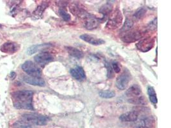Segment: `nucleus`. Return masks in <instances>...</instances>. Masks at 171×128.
I'll return each mask as SVG.
<instances>
[{"label":"nucleus","mask_w":171,"mask_h":128,"mask_svg":"<svg viewBox=\"0 0 171 128\" xmlns=\"http://www.w3.org/2000/svg\"><path fill=\"white\" fill-rule=\"evenodd\" d=\"M33 92L30 90H20L12 93L14 107L17 109L33 110Z\"/></svg>","instance_id":"obj_1"},{"label":"nucleus","mask_w":171,"mask_h":128,"mask_svg":"<svg viewBox=\"0 0 171 128\" xmlns=\"http://www.w3.org/2000/svg\"><path fill=\"white\" fill-rule=\"evenodd\" d=\"M21 118L22 121L35 126H44L49 121V118L47 116L34 113L23 114Z\"/></svg>","instance_id":"obj_2"},{"label":"nucleus","mask_w":171,"mask_h":128,"mask_svg":"<svg viewBox=\"0 0 171 128\" xmlns=\"http://www.w3.org/2000/svg\"><path fill=\"white\" fill-rule=\"evenodd\" d=\"M123 16L120 10L116 9L111 12L106 25V28L108 29H116L122 24Z\"/></svg>","instance_id":"obj_3"},{"label":"nucleus","mask_w":171,"mask_h":128,"mask_svg":"<svg viewBox=\"0 0 171 128\" xmlns=\"http://www.w3.org/2000/svg\"><path fill=\"white\" fill-rule=\"evenodd\" d=\"M146 34V31L142 29H133L124 33L121 39L123 42L126 43H131L136 42L142 38Z\"/></svg>","instance_id":"obj_4"},{"label":"nucleus","mask_w":171,"mask_h":128,"mask_svg":"<svg viewBox=\"0 0 171 128\" xmlns=\"http://www.w3.org/2000/svg\"><path fill=\"white\" fill-rule=\"evenodd\" d=\"M22 69L29 76L40 77L42 74L41 69L32 61L25 62L22 65Z\"/></svg>","instance_id":"obj_5"},{"label":"nucleus","mask_w":171,"mask_h":128,"mask_svg":"<svg viewBox=\"0 0 171 128\" xmlns=\"http://www.w3.org/2000/svg\"><path fill=\"white\" fill-rule=\"evenodd\" d=\"M131 79V74L128 71H124L116 80V86L118 89L123 90L128 87Z\"/></svg>","instance_id":"obj_6"},{"label":"nucleus","mask_w":171,"mask_h":128,"mask_svg":"<svg viewBox=\"0 0 171 128\" xmlns=\"http://www.w3.org/2000/svg\"><path fill=\"white\" fill-rule=\"evenodd\" d=\"M155 39L152 37H147L146 39L141 40L136 44L137 48L142 52H147L151 50L154 45Z\"/></svg>","instance_id":"obj_7"},{"label":"nucleus","mask_w":171,"mask_h":128,"mask_svg":"<svg viewBox=\"0 0 171 128\" xmlns=\"http://www.w3.org/2000/svg\"><path fill=\"white\" fill-rule=\"evenodd\" d=\"M35 62L41 66H44L53 60V57L48 52H42L34 57Z\"/></svg>","instance_id":"obj_8"},{"label":"nucleus","mask_w":171,"mask_h":128,"mask_svg":"<svg viewBox=\"0 0 171 128\" xmlns=\"http://www.w3.org/2000/svg\"><path fill=\"white\" fill-rule=\"evenodd\" d=\"M81 19L83 20L84 26L88 29H95L99 25L98 19L88 12Z\"/></svg>","instance_id":"obj_9"},{"label":"nucleus","mask_w":171,"mask_h":128,"mask_svg":"<svg viewBox=\"0 0 171 128\" xmlns=\"http://www.w3.org/2000/svg\"><path fill=\"white\" fill-rule=\"evenodd\" d=\"M19 48L20 46L18 44L8 42L4 43L2 45L1 48H0V50L5 52V53L13 54L14 52H17L19 49Z\"/></svg>","instance_id":"obj_10"},{"label":"nucleus","mask_w":171,"mask_h":128,"mask_svg":"<svg viewBox=\"0 0 171 128\" xmlns=\"http://www.w3.org/2000/svg\"><path fill=\"white\" fill-rule=\"evenodd\" d=\"M80 39L87 43L94 45V46H100V45H103L105 43V41L102 39L98 38V37L88 34H83L80 35Z\"/></svg>","instance_id":"obj_11"},{"label":"nucleus","mask_w":171,"mask_h":128,"mask_svg":"<svg viewBox=\"0 0 171 128\" xmlns=\"http://www.w3.org/2000/svg\"><path fill=\"white\" fill-rule=\"evenodd\" d=\"M71 76L77 81H84L86 78V74L84 69L80 66H76L70 71Z\"/></svg>","instance_id":"obj_12"},{"label":"nucleus","mask_w":171,"mask_h":128,"mask_svg":"<svg viewBox=\"0 0 171 128\" xmlns=\"http://www.w3.org/2000/svg\"><path fill=\"white\" fill-rule=\"evenodd\" d=\"M23 80L26 83L33 86L44 87L46 85V83L44 80L40 77H32L26 76L23 77Z\"/></svg>","instance_id":"obj_13"},{"label":"nucleus","mask_w":171,"mask_h":128,"mask_svg":"<svg viewBox=\"0 0 171 128\" xmlns=\"http://www.w3.org/2000/svg\"><path fill=\"white\" fill-rule=\"evenodd\" d=\"M138 118V113L135 111H129L121 115L119 119L122 122H135Z\"/></svg>","instance_id":"obj_14"},{"label":"nucleus","mask_w":171,"mask_h":128,"mask_svg":"<svg viewBox=\"0 0 171 128\" xmlns=\"http://www.w3.org/2000/svg\"><path fill=\"white\" fill-rule=\"evenodd\" d=\"M142 94V89L138 85H133L126 92V95L130 98H133L140 96Z\"/></svg>","instance_id":"obj_15"},{"label":"nucleus","mask_w":171,"mask_h":128,"mask_svg":"<svg viewBox=\"0 0 171 128\" xmlns=\"http://www.w3.org/2000/svg\"><path fill=\"white\" fill-rule=\"evenodd\" d=\"M65 49L67 51H68L69 55L74 58L80 59L84 56V52L76 48H73L71 46H67L65 47Z\"/></svg>","instance_id":"obj_16"},{"label":"nucleus","mask_w":171,"mask_h":128,"mask_svg":"<svg viewBox=\"0 0 171 128\" xmlns=\"http://www.w3.org/2000/svg\"><path fill=\"white\" fill-rule=\"evenodd\" d=\"M111 10H112V5L109 3H107L101 7L99 11L103 15V19L108 16L110 13L111 12Z\"/></svg>","instance_id":"obj_17"},{"label":"nucleus","mask_w":171,"mask_h":128,"mask_svg":"<svg viewBox=\"0 0 171 128\" xmlns=\"http://www.w3.org/2000/svg\"><path fill=\"white\" fill-rule=\"evenodd\" d=\"M128 101L131 104L137 105H146L147 103L146 99L144 96H138L137 97H133V98H130Z\"/></svg>","instance_id":"obj_18"},{"label":"nucleus","mask_w":171,"mask_h":128,"mask_svg":"<svg viewBox=\"0 0 171 128\" xmlns=\"http://www.w3.org/2000/svg\"><path fill=\"white\" fill-rule=\"evenodd\" d=\"M49 44H39V45H33V46L29 47L28 50H27V53L29 55H32L34 53H35L36 52L38 51L42 48H44V47L49 46Z\"/></svg>","instance_id":"obj_19"},{"label":"nucleus","mask_w":171,"mask_h":128,"mask_svg":"<svg viewBox=\"0 0 171 128\" xmlns=\"http://www.w3.org/2000/svg\"><path fill=\"white\" fill-rule=\"evenodd\" d=\"M99 95L102 97V98L105 99H110L112 98V97L115 96V92L112 91V90H102V91L99 92Z\"/></svg>","instance_id":"obj_20"},{"label":"nucleus","mask_w":171,"mask_h":128,"mask_svg":"<svg viewBox=\"0 0 171 128\" xmlns=\"http://www.w3.org/2000/svg\"><path fill=\"white\" fill-rule=\"evenodd\" d=\"M133 24H134V22L131 19H129V18H126L124 25L122 28L121 31L123 32H126L128 31H130V29L132 28Z\"/></svg>","instance_id":"obj_21"},{"label":"nucleus","mask_w":171,"mask_h":128,"mask_svg":"<svg viewBox=\"0 0 171 128\" xmlns=\"http://www.w3.org/2000/svg\"><path fill=\"white\" fill-rule=\"evenodd\" d=\"M14 128H37L33 125L26 123L23 121H19L14 124Z\"/></svg>","instance_id":"obj_22"},{"label":"nucleus","mask_w":171,"mask_h":128,"mask_svg":"<svg viewBox=\"0 0 171 128\" xmlns=\"http://www.w3.org/2000/svg\"><path fill=\"white\" fill-rule=\"evenodd\" d=\"M146 13V10L144 8H141L138 9L133 16V18L135 20H140V19H142Z\"/></svg>","instance_id":"obj_23"},{"label":"nucleus","mask_w":171,"mask_h":128,"mask_svg":"<svg viewBox=\"0 0 171 128\" xmlns=\"http://www.w3.org/2000/svg\"><path fill=\"white\" fill-rule=\"evenodd\" d=\"M59 15L65 21H69L71 20V16L64 9H60L59 10Z\"/></svg>","instance_id":"obj_24"},{"label":"nucleus","mask_w":171,"mask_h":128,"mask_svg":"<svg viewBox=\"0 0 171 128\" xmlns=\"http://www.w3.org/2000/svg\"><path fill=\"white\" fill-rule=\"evenodd\" d=\"M106 68L107 69V76L108 78H111L114 76V71L112 69L111 65H110L108 63H107L105 64Z\"/></svg>","instance_id":"obj_25"},{"label":"nucleus","mask_w":171,"mask_h":128,"mask_svg":"<svg viewBox=\"0 0 171 128\" xmlns=\"http://www.w3.org/2000/svg\"><path fill=\"white\" fill-rule=\"evenodd\" d=\"M111 67H112L113 71L116 73H119L121 71V67L119 65V64L117 62H112V64H111Z\"/></svg>","instance_id":"obj_26"},{"label":"nucleus","mask_w":171,"mask_h":128,"mask_svg":"<svg viewBox=\"0 0 171 128\" xmlns=\"http://www.w3.org/2000/svg\"><path fill=\"white\" fill-rule=\"evenodd\" d=\"M147 94L149 95V96H151V95H157L155 92V90L154 89V88L153 87L149 86L147 88Z\"/></svg>","instance_id":"obj_27"},{"label":"nucleus","mask_w":171,"mask_h":128,"mask_svg":"<svg viewBox=\"0 0 171 128\" xmlns=\"http://www.w3.org/2000/svg\"><path fill=\"white\" fill-rule=\"evenodd\" d=\"M150 97V101L154 104H157L158 103V99L157 97V95H151V96H149Z\"/></svg>","instance_id":"obj_28"},{"label":"nucleus","mask_w":171,"mask_h":128,"mask_svg":"<svg viewBox=\"0 0 171 128\" xmlns=\"http://www.w3.org/2000/svg\"><path fill=\"white\" fill-rule=\"evenodd\" d=\"M16 77V73L14 72H12L10 74V78L12 80H14V78Z\"/></svg>","instance_id":"obj_29"},{"label":"nucleus","mask_w":171,"mask_h":128,"mask_svg":"<svg viewBox=\"0 0 171 128\" xmlns=\"http://www.w3.org/2000/svg\"><path fill=\"white\" fill-rule=\"evenodd\" d=\"M134 128H149V127H146V126H141V125L137 124Z\"/></svg>","instance_id":"obj_30"},{"label":"nucleus","mask_w":171,"mask_h":128,"mask_svg":"<svg viewBox=\"0 0 171 128\" xmlns=\"http://www.w3.org/2000/svg\"><path fill=\"white\" fill-rule=\"evenodd\" d=\"M1 27H2V25H0V28H1Z\"/></svg>","instance_id":"obj_31"}]
</instances>
